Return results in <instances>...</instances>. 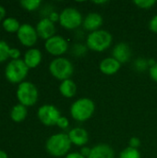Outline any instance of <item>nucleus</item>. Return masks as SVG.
Masks as SVG:
<instances>
[{
    "instance_id": "nucleus-1",
    "label": "nucleus",
    "mask_w": 157,
    "mask_h": 158,
    "mask_svg": "<svg viewBox=\"0 0 157 158\" xmlns=\"http://www.w3.org/2000/svg\"><path fill=\"white\" fill-rule=\"evenodd\" d=\"M71 142L67 133H56L50 136L45 143V149L55 157L67 156L71 148Z\"/></svg>"
},
{
    "instance_id": "nucleus-2",
    "label": "nucleus",
    "mask_w": 157,
    "mask_h": 158,
    "mask_svg": "<svg viewBox=\"0 0 157 158\" xmlns=\"http://www.w3.org/2000/svg\"><path fill=\"white\" fill-rule=\"evenodd\" d=\"M95 110L93 100L89 98H80L70 106V115L77 121L84 122L92 118Z\"/></svg>"
},
{
    "instance_id": "nucleus-3",
    "label": "nucleus",
    "mask_w": 157,
    "mask_h": 158,
    "mask_svg": "<svg viewBox=\"0 0 157 158\" xmlns=\"http://www.w3.org/2000/svg\"><path fill=\"white\" fill-rule=\"evenodd\" d=\"M29 68L23 59H11L5 69L6 79L12 83H21L27 77Z\"/></svg>"
},
{
    "instance_id": "nucleus-4",
    "label": "nucleus",
    "mask_w": 157,
    "mask_h": 158,
    "mask_svg": "<svg viewBox=\"0 0 157 158\" xmlns=\"http://www.w3.org/2000/svg\"><path fill=\"white\" fill-rule=\"evenodd\" d=\"M113 37L110 32L105 30H98L87 36L86 44L88 48L95 52H103L112 44Z\"/></svg>"
},
{
    "instance_id": "nucleus-5",
    "label": "nucleus",
    "mask_w": 157,
    "mask_h": 158,
    "mask_svg": "<svg viewBox=\"0 0 157 158\" xmlns=\"http://www.w3.org/2000/svg\"><path fill=\"white\" fill-rule=\"evenodd\" d=\"M49 71L53 77L63 81L65 80H68L72 76L74 67L68 59L65 57H56L51 61L49 65Z\"/></svg>"
},
{
    "instance_id": "nucleus-6",
    "label": "nucleus",
    "mask_w": 157,
    "mask_h": 158,
    "mask_svg": "<svg viewBox=\"0 0 157 158\" xmlns=\"http://www.w3.org/2000/svg\"><path fill=\"white\" fill-rule=\"evenodd\" d=\"M17 98L19 104L25 106H31L38 100V90L36 86L30 81H22L17 89Z\"/></svg>"
},
{
    "instance_id": "nucleus-7",
    "label": "nucleus",
    "mask_w": 157,
    "mask_h": 158,
    "mask_svg": "<svg viewBox=\"0 0 157 158\" xmlns=\"http://www.w3.org/2000/svg\"><path fill=\"white\" fill-rule=\"evenodd\" d=\"M60 25L67 30H75L82 23V16L81 12L74 7H66L59 15Z\"/></svg>"
},
{
    "instance_id": "nucleus-8",
    "label": "nucleus",
    "mask_w": 157,
    "mask_h": 158,
    "mask_svg": "<svg viewBox=\"0 0 157 158\" xmlns=\"http://www.w3.org/2000/svg\"><path fill=\"white\" fill-rule=\"evenodd\" d=\"M37 117L39 120L45 126L56 125L58 119L61 117L60 111L53 105H43L39 107L37 111Z\"/></svg>"
},
{
    "instance_id": "nucleus-9",
    "label": "nucleus",
    "mask_w": 157,
    "mask_h": 158,
    "mask_svg": "<svg viewBox=\"0 0 157 158\" xmlns=\"http://www.w3.org/2000/svg\"><path fill=\"white\" fill-rule=\"evenodd\" d=\"M44 48L49 54L56 56H59L68 51V44L67 40L64 39L62 36L54 35L53 37L45 41Z\"/></svg>"
},
{
    "instance_id": "nucleus-10",
    "label": "nucleus",
    "mask_w": 157,
    "mask_h": 158,
    "mask_svg": "<svg viewBox=\"0 0 157 158\" xmlns=\"http://www.w3.org/2000/svg\"><path fill=\"white\" fill-rule=\"evenodd\" d=\"M18 39L19 42L27 47H31L34 45L38 39V34L36 29L28 23L21 24L18 32H17Z\"/></svg>"
},
{
    "instance_id": "nucleus-11",
    "label": "nucleus",
    "mask_w": 157,
    "mask_h": 158,
    "mask_svg": "<svg viewBox=\"0 0 157 158\" xmlns=\"http://www.w3.org/2000/svg\"><path fill=\"white\" fill-rule=\"evenodd\" d=\"M35 29H36L38 36L44 40H48L49 38L53 37L56 32L55 23L52 22L47 17L40 19Z\"/></svg>"
},
{
    "instance_id": "nucleus-12",
    "label": "nucleus",
    "mask_w": 157,
    "mask_h": 158,
    "mask_svg": "<svg viewBox=\"0 0 157 158\" xmlns=\"http://www.w3.org/2000/svg\"><path fill=\"white\" fill-rule=\"evenodd\" d=\"M68 138L72 144L77 146H84L89 141V134L86 130L82 128H74L70 130L68 133Z\"/></svg>"
},
{
    "instance_id": "nucleus-13",
    "label": "nucleus",
    "mask_w": 157,
    "mask_h": 158,
    "mask_svg": "<svg viewBox=\"0 0 157 158\" xmlns=\"http://www.w3.org/2000/svg\"><path fill=\"white\" fill-rule=\"evenodd\" d=\"M113 57L118 60L120 64L128 62L130 59L131 51L130 46L126 43H119L115 45L112 51Z\"/></svg>"
},
{
    "instance_id": "nucleus-14",
    "label": "nucleus",
    "mask_w": 157,
    "mask_h": 158,
    "mask_svg": "<svg viewBox=\"0 0 157 158\" xmlns=\"http://www.w3.org/2000/svg\"><path fill=\"white\" fill-rule=\"evenodd\" d=\"M83 27L86 31L91 32L98 31L103 24V18L99 13L92 12L89 13L83 19Z\"/></svg>"
},
{
    "instance_id": "nucleus-15",
    "label": "nucleus",
    "mask_w": 157,
    "mask_h": 158,
    "mask_svg": "<svg viewBox=\"0 0 157 158\" xmlns=\"http://www.w3.org/2000/svg\"><path fill=\"white\" fill-rule=\"evenodd\" d=\"M115 153L111 146L105 143H100L93 146L88 158H114Z\"/></svg>"
},
{
    "instance_id": "nucleus-16",
    "label": "nucleus",
    "mask_w": 157,
    "mask_h": 158,
    "mask_svg": "<svg viewBox=\"0 0 157 158\" xmlns=\"http://www.w3.org/2000/svg\"><path fill=\"white\" fill-rule=\"evenodd\" d=\"M120 67H121V64L118 60H116L113 56L103 59L99 66L101 72L108 76L116 74L119 70Z\"/></svg>"
},
{
    "instance_id": "nucleus-17",
    "label": "nucleus",
    "mask_w": 157,
    "mask_h": 158,
    "mask_svg": "<svg viewBox=\"0 0 157 158\" xmlns=\"http://www.w3.org/2000/svg\"><path fill=\"white\" fill-rule=\"evenodd\" d=\"M23 60L29 69H34L42 61V53L37 48H30L25 52Z\"/></svg>"
},
{
    "instance_id": "nucleus-18",
    "label": "nucleus",
    "mask_w": 157,
    "mask_h": 158,
    "mask_svg": "<svg viewBox=\"0 0 157 158\" xmlns=\"http://www.w3.org/2000/svg\"><path fill=\"white\" fill-rule=\"evenodd\" d=\"M59 92L64 97L71 98L76 94L77 86L72 80H65L59 85Z\"/></svg>"
},
{
    "instance_id": "nucleus-19",
    "label": "nucleus",
    "mask_w": 157,
    "mask_h": 158,
    "mask_svg": "<svg viewBox=\"0 0 157 158\" xmlns=\"http://www.w3.org/2000/svg\"><path fill=\"white\" fill-rule=\"evenodd\" d=\"M28 115V110L27 106L21 105V104H17L14 106L10 111V118L13 121L15 122H21L23 121Z\"/></svg>"
},
{
    "instance_id": "nucleus-20",
    "label": "nucleus",
    "mask_w": 157,
    "mask_h": 158,
    "mask_svg": "<svg viewBox=\"0 0 157 158\" xmlns=\"http://www.w3.org/2000/svg\"><path fill=\"white\" fill-rule=\"evenodd\" d=\"M2 25H3L4 29L8 32H18L19 27H20L19 21L13 17L6 18L2 22Z\"/></svg>"
},
{
    "instance_id": "nucleus-21",
    "label": "nucleus",
    "mask_w": 157,
    "mask_h": 158,
    "mask_svg": "<svg viewBox=\"0 0 157 158\" xmlns=\"http://www.w3.org/2000/svg\"><path fill=\"white\" fill-rule=\"evenodd\" d=\"M19 4L24 9L28 11H33L40 7L42 2L40 0H21Z\"/></svg>"
},
{
    "instance_id": "nucleus-22",
    "label": "nucleus",
    "mask_w": 157,
    "mask_h": 158,
    "mask_svg": "<svg viewBox=\"0 0 157 158\" xmlns=\"http://www.w3.org/2000/svg\"><path fill=\"white\" fill-rule=\"evenodd\" d=\"M118 158H141V154L138 149H134L129 146L120 153Z\"/></svg>"
},
{
    "instance_id": "nucleus-23",
    "label": "nucleus",
    "mask_w": 157,
    "mask_h": 158,
    "mask_svg": "<svg viewBox=\"0 0 157 158\" xmlns=\"http://www.w3.org/2000/svg\"><path fill=\"white\" fill-rule=\"evenodd\" d=\"M9 51L10 47L8 46L7 43L0 40V62H4L9 57Z\"/></svg>"
},
{
    "instance_id": "nucleus-24",
    "label": "nucleus",
    "mask_w": 157,
    "mask_h": 158,
    "mask_svg": "<svg viewBox=\"0 0 157 158\" xmlns=\"http://www.w3.org/2000/svg\"><path fill=\"white\" fill-rule=\"evenodd\" d=\"M134 4L141 8L148 9V8H151L154 5H155L156 1H155V0H136V1H134Z\"/></svg>"
},
{
    "instance_id": "nucleus-25",
    "label": "nucleus",
    "mask_w": 157,
    "mask_h": 158,
    "mask_svg": "<svg viewBox=\"0 0 157 158\" xmlns=\"http://www.w3.org/2000/svg\"><path fill=\"white\" fill-rule=\"evenodd\" d=\"M148 61L145 60L144 58H139L137 59V61L135 62V67L137 69L139 70H144L146 69V68L148 67Z\"/></svg>"
},
{
    "instance_id": "nucleus-26",
    "label": "nucleus",
    "mask_w": 157,
    "mask_h": 158,
    "mask_svg": "<svg viewBox=\"0 0 157 158\" xmlns=\"http://www.w3.org/2000/svg\"><path fill=\"white\" fill-rule=\"evenodd\" d=\"M68 125H69V121L68 119L66 118V117H60V118L58 119L57 123H56V126L62 130H66L68 128Z\"/></svg>"
},
{
    "instance_id": "nucleus-27",
    "label": "nucleus",
    "mask_w": 157,
    "mask_h": 158,
    "mask_svg": "<svg viewBox=\"0 0 157 158\" xmlns=\"http://www.w3.org/2000/svg\"><path fill=\"white\" fill-rule=\"evenodd\" d=\"M73 52H74V54L77 55V56H81V55H83V54L86 52V49H85V47H84L83 45H81V44H78L74 45V47H73Z\"/></svg>"
},
{
    "instance_id": "nucleus-28",
    "label": "nucleus",
    "mask_w": 157,
    "mask_h": 158,
    "mask_svg": "<svg viewBox=\"0 0 157 158\" xmlns=\"http://www.w3.org/2000/svg\"><path fill=\"white\" fill-rule=\"evenodd\" d=\"M141 146V140L137 137H132L130 140V147L134 148V149H138Z\"/></svg>"
},
{
    "instance_id": "nucleus-29",
    "label": "nucleus",
    "mask_w": 157,
    "mask_h": 158,
    "mask_svg": "<svg viewBox=\"0 0 157 158\" xmlns=\"http://www.w3.org/2000/svg\"><path fill=\"white\" fill-rule=\"evenodd\" d=\"M20 51L18 48H10L9 51V57L12 59H19Z\"/></svg>"
},
{
    "instance_id": "nucleus-30",
    "label": "nucleus",
    "mask_w": 157,
    "mask_h": 158,
    "mask_svg": "<svg viewBox=\"0 0 157 158\" xmlns=\"http://www.w3.org/2000/svg\"><path fill=\"white\" fill-rule=\"evenodd\" d=\"M149 27H150V30L153 31V32H155L157 33V15H155L149 22Z\"/></svg>"
},
{
    "instance_id": "nucleus-31",
    "label": "nucleus",
    "mask_w": 157,
    "mask_h": 158,
    "mask_svg": "<svg viewBox=\"0 0 157 158\" xmlns=\"http://www.w3.org/2000/svg\"><path fill=\"white\" fill-rule=\"evenodd\" d=\"M150 76L151 78L157 82V62L150 68Z\"/></svg>"
},
{
    "instance_id": "nucleus-32",
    "label": "nucleus",
    "mask_w": 157,
    "mask_h": 158,
    "mask_svg": "<svg viewBox=\"0 0 157 158\" xmlns=\"http://www.w3.org/2000/svg\"><path fill=\"white\" fill-rule=\"evenodd\" d=\"M59 15L60 14H58L57 12H56V11H52L50 14H49V16L47 17L52 22H56V21H59Z\"/></svg>"
},
{
    "instance_id": "nucleus-33",
    "label": "nucleus",
    "mask_w": 157,
    "mask_h": 158,
    "mask_svg": "<svg viewBox=\"0 0 157 158\" xmlns=\"http://www.w3.org/2000/svg\"><path fill=\"white\" fill-rule=\"evenodd\" d=\"M91 150H92V148L90 149L89 147H86V146H83L81 149V154L84 156L85 158H88V156H90V153H91Z\"/></svg>"
},
{
    "instance_id": "nucleus-34",
    "label": "nucleus",
    "mask_w": 157,
    "mask_h": 158,
    "mask_svg": "<svg viewBox=\"0 0 157 158\" xmlns=\"http://www.w3.org/2000/svg\"><path fill=\"white\" fill-rule=\"evenodd\" d=\"M65 158H85L81 153L79 152H74V153H70V154H68Z\"/></svg>"
},
{
    "instance_id": "nucleus-35",
    "label": "nucleus",
    "mask_w": 157,
    "mask_h": 158,
    "mask_svg": "<svg viewBox=\"0 0 157 158\" xmlns=\"http://www.w3.org/2000/svg\"><path fill=\"white\" fill-rule=\"evenodd\" d=\"M5 16H6V9H5V7L3 6H1L0 5V21L3 19H5L4 18H5Z\"/></svg>"
},
{
    "instance_id": "nucleus-36",
    "label": "nucleus",
    "mask_w": 157,
    "mask_h": 158,
    "mask_svg": "<svg viewBox=\"0 0 157 158\" xmlns=\"http://www.w3.org/2000/svg\"><path fill=\"white\" fill-rule=\"evenodd\" d=\"M0 158H7V155L5 151L0 150Z\"/></svg>"
},
{
    "instance_id": "nucleus-37",
    "label": "nucleus",
    "mask_w": 157,
    "mask_h": 158,
    "mask_svg": "<svg viewBox=\"0 0 157 158\" xmlns=\"http://www.w3.org/2000/svg\"><path fill=\"white\" fill-rule=\"evenodd\" d=\"M95 4H105L106 3V1H96V2H94Z\"/></svg>"
}]
</instances>
